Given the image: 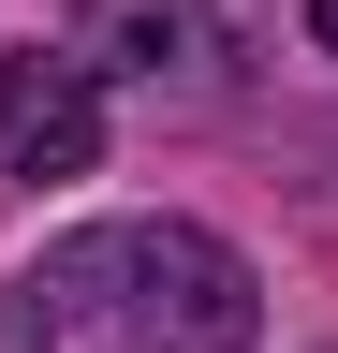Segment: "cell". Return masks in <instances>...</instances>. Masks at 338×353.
<instances>
[{
  "instance_id": "6da1fadb",
  "label": "cell",
  "mask_w": 338,
  "mask_h": 353,
  "mask_svg": "<svg viewBox=\"0 0 338 353\" xmlns=\"http://www.w3.org/2000/svg\"><path fill=\"white\" fill-rule=\"evenodd\" d=\"M0 353H250V265L191 221L59 236L0 294Z\"/></svg>"
},
{
  "instance_id": "277c9868",
  "label": "cell",
  "mask_w": 338,
  "mask_h": 353,
  "mask_svg": "<svg viewBox=\"0 0 338 353\" xmlns=\"http://www.w3.org/2000/svg\"><path fill=\"white\" fill-rule=\"evenodd\" d=\"M309 30H324V44H338V0H309Z\"/></svg>"
},
{
  "instance_id": "3957f363",
  "label": "cell",
  "mask_w": 338,
  "mask_h": 353,
  "mask_svg": "<svg viewBox=\"0 0 338 353\" xmlns=\"http://www.w3.org/2000/svg\"><path fill=\"white\" fill-rule=\"evenodd\" d=\"M206 44H221L206 0H74V59L89 74H191Z\"/></svg>"
},
{
  "instance_id": "7a4b0ae2",
  "label": "cell",
  "mask_w": 338,
  "mask_h": 353,
  "mask_svg": "<svg viewBox=\"0 0 338 353\" xmlns=\"http://www.w3.org/2000/svg\"><path fill=\"white\" fill-rule=\"evenodd\" d=\"M89 148H103L89 59H15V74H0V162H15V176H89Z\"/></svg>"
}]
</instances>
